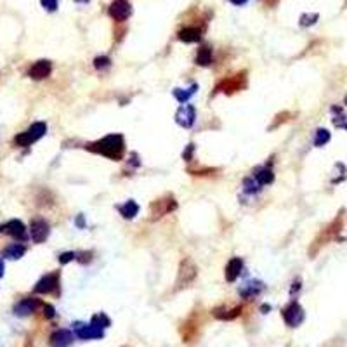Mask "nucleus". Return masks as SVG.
<instances>
[{
  "mask_svg": "<svg viewBox=\"0 0 347 347\" xmlns=\"http://www.w3.org/2000/svg\"><path fill=\"white\" fill-rule=\"evenodd\" d=\"M202 38L198 28H184L179 32V40L186 42V44H193V42H198Z\"/></svg>",
  "mask_w": 347,
  "mask_h": 347,
  "instance_id": "aec40b11",
  "label": "nucleus"
},
{
  "mask_svg": "<svg viewBox=\"0 0 347 347\" xmlns=\"http://www.w3.org/2000/svg\"><path fill=\"white\" fill-rule=\"evenodd\" d=\"M44 316H46L47 319H50V318L56 316V311H54V307L50 306V304H46V306H44Z\"/></svg>",
  "mask_w": 347,
  "mask_h": 347,
  "instance_id": "2f4dec72",
  "label": "nucleus"
},
{
  "mask_svg": "<svg viewBox=\"0 0 347 347\" xmlns=\"http://www.w3.org/2000/svg\"><path fill=\"white\" fill-rule=\"evenodd\" d=\"M344 127H346V128H347V124H346V125H344Z\"/></svg>",
  "mask_w": 347,
  "mask_h": 347,
  "instance_id": "4c0bfd02",
  "label": "nucleus"
},
{
  "mask_svg": "<svg viewBox=\"0 0 347 347\" xmlns=\"http://www.w3.org/2000/svg\"><path fill=\"white\" fill-rule=\"evenodd\" d=\"M73 340V333L70 330H58L50 335V346L52 347H68Z\"/></svg>",
  "mask_w": 347,
  "mask_h": 347,
  "instance_id": "4468645a",
  "label": "nucleus"
},
{
  "mask_svg": "<svg viewBox=\"0 0 347 347\" xmlns=\"http://www.w3.org/2000/svg\"><path fill=\"white\" fill-rule=\"evenodd\" d=\"M47 130V125L44 124V122H37V124H33L32 127L26 130V132H21L19 136H16V139H14V142H16L17 146H30L33 144L35 141L40 139L44 134H46Z\"/></svg>",
  "mask_w": 347,
  "mask_h": 347,
  "instance_id": "f03ea898",
  "label": "nucleus"
},
{
  "mask_svg": "<svg viewBox=\"0 0 347 347\" xmlns=\"http://www.w3.org/2000/svg\"><path fill=\"white\" fill-rule=\"evenodd\" d=\"M87 148L94 151V153H99L103 157L110 158V160H122L125 151V142L120 134H115V136H106L104 139L97 141V142H92Z\"/></svg>",
  "mask_w": 347,
  "mask_h": 347,
  "instance_id": "f257e3e1",
  "label": "nucleus"
},
{
  "mask_svg": "<svg viewBox=\"0 0 347 347\" xmlns=\"http://www.w3.org/2000/svg\"><path fill=\"white\" fill-rule=\"evenodd\" d=\"M26 248L23 247V245H11V247H7L4 250V257H7V259H21V257L25 255Z\"/></svg>",
  "mask_w": 347,
  "mask_h": 347,
  "instance_id": "5701e85b",
  "label": "nucleus"
},
{
  "mask_svg": "<svg viewBox=\"0 0 347 347\" xmlns=\"http://www.w3.org/2000/svg\"><path fill=\"white\" fill-rule=\"evenodd\" d=\"M77 226L83 227V217H82V215H79V219H77Z\"/></svg>",
  "mask_w": 347,
  "mask_h": 347,
  "instance_id": "c9c22d12",
  "label": "nucleus"
},
{
  "mask_svg": "<svg viewBox=\"0 0 347 347\" xmlns=\"http://www.w3.org/2000/svg\"><path fill=\"white\" fill-rule=\"evenodd\" d=\"M193 151H194V144H189V146H188L186 151L182 153V157H184V160L189 161V160H191V155H193Z\"/></svg>",
  "mask_w": 347,
  "mask_h": 347,
  "instance_id": "473e14b6",
  "label": "nucleus"
},
{
  "mask_svg": "<svg viewBox=\"0 0 347 347\" xmlns=\"http://www.w3.org/2000/svg\"><path fill=\"white\" fill-rule=\"evenodd\" d=\"M245 75H247V73L243 71V73H238V75H235V77H229V79L222 80V82L217 85L215 92H226V94H233V92L243 89V87L247 85V77H245Z\"/></svg>",
  "mask_w": 347,
  "mask_h": 347,
  "instance_id": "20e7f679",
  "label": "nucleus"
},
{
  "mask_svg": "<svg viewBox=\"0 0 347 347\" xmlns=\"http://www.w3.org/2000/svg\"><path fill=\"white\" fill-rule=\"evenodd\" d=\"M30 233H32V240H33L35 243H42V241H46V238L49 236V224L42 219L33 221L32 226H30Z\"/></svg>",
  "mask_w": 347,
  "mask_h": 347,
  "instance_id": "9d476101",
  "label": "nucleus"
},
{
  "mask_svg": "<svg viewBox=\"0 0 347 347\" xmlns=\"http://www.w3.org/2000/svg\"><path fill=\"white\" fill-rule=\"evenodd\" d=\"M194 91H196V85H193L191 89H186V91H182V89H175V91H174V95L177 97V101H181V103H186L191 95L194 94Z\"/></svg>",
  "mask_w": 347,
  "mask_h": 347,
  "instance_id": "393cba45",
  "label": "nucleus"
},
{
  "mask_svg": "<svg viewBox=\"0 0 347 347\" xmlns=\"http://www.w3.org/2000/svg\"><path fill=\"white\" fill-rule=\"evenodd\" d=\"M243 186H245V189L248 191V193H255V191H259V181H257L255 177H248V179H245L243 181Z\"/></svg>",
  "mask_w": 347,
  "mask_h": 347,
  "instance_id": "bb28decb",
  "label": "nucleus"
},
{
  "mask_svg": "<svg viewBox=\"0 0 347 347\" xmlns=\"http://www.w3.org/2000/svg\"><path fill=\"white\" fill-rule=\"evenodd\" d=\"M194 108L191 106V104H182L181 108H179L177 115H175V120H177V124L181 125V127H191V125L194 124Z\"/></svg>",
  "mask_w": 347,
  "mask_h": 347,
  "instance_id": "ddd939ff",
  "label": "nucleus"
},
{
  "mask_svg": "<svg viewBox=\"0 0 347 347\" xmlns=\"http://www.w3.org/2000/svg\"><path fill=\"white\" fill-rule=\"evenodd\" d=\"M75 333L79 335L82 340H91V339H101L103 337V328L95 327L94 323L91 325H83V323H75L73 327Z\"/></svg>",
  "mask_w": 347,
  "mask_h": 347,
  "instance_id": "423d86ee",
  "label": "nucleus"
},
{
  "mask_svg": "<svg viewBox=\"0 0 347 347\" xmlns=\"http://www.w3.org/2000/svg\"><path fill=\"white\" fill-rule=\"evenodd\" d=\"M40 307V302L37 299H25V300H21L16 307H14V313L17 316H28V314L35 313V311Z\"/></svg>",
  "mask_w": 347,
  "mask_h": 347,
  "instance_id": "2eb2a0df",
  "label": "nucleus"
},
{
  "mask_svg": "<svg viewBox=\"0 0 347 347\" xmlns=\"http://www.w3.org/2000/svg\"><path fill=\"white\" fill-rule=\"evenodd\" d=\"M50 71H52V64H50V61L42 59V61H37L33 66L30 68L28 75L33 80H42V79H47V77L50 75Z\"/></svg>",
  "mask_w": 347,
  "mask_h": 347,
  "instance_id": "f8f14e48",
  "label": "nucleus"
},
{
  "mask_svg": "<svg viewBox=\"0 0 347 347\" xmlns=\"http://www.w3.org/2000/svg\"><path fill=\"white\" fill-rule=\"evenodd\" d=\"M340 227H342V221H340V217H339V219H335L333 222H331L330 226H328L327 229H325V231L319 235L318 240L314 241V247L311 248V253H316V250H318L321 245H325L328 240H331V238H333V236L340 231Z\"/></svg>",
  "mask_w": 347,
  "mask_h": 347,
  "instance_id": "0eeeda50",
  "label": "nucleus"
},
{
  "mask_svg": "<svg viewBox=\"0 0 347 347\" xmlns=\"http://www.w3.org/2000/svg\"><path fill=\"white\" fill-rule=\"evenodd\" d=\"M58 283H59L58 273L46 274V276L35 285V294H50V292H54V290L58 288Z\"/></svg>",
  "mask_w": 347,
  "mask_h": 347,
  "instance_id": "1a4fd4ad",
  "label": "nucleus"
},
{
  "mask_svg": "<svg viewBox=\"0 0 347 347\" xmlns=\"http://www.w3.org/2000/svg\"><path fill=\"white\" fill-rule=\"evenodd\" d=\"M212 63V49L210 47H202L198 49V54H196V64L200 66H208Z\"/></svg>",
  "mask_w": 347,
  "mask_h": 347,
  "instance_id": "4be33fe9",
  "label": "nucleus"
},
{
  "mask_svg": "<svg viewBox=\"0 0 347 347\" xmlns=\"http://www.w3.org/2000/svg\"><path fill=\"white\" fill-rule=\"evenodd\" d=\"M40 2L47 11H56L58 9V0H40Z\"/></svg>",
  "mask_w": 347,
  "mask_h": 347,
  "instance_id": "c756f323",
  "label": "nucleus"
},
{
  "mask_svg": "<svg viewBox=\"0 0 347 347\" xmlns=\"http://www.w3.org/2000/svg\"><path fill=\"white\" fill-rule=\"evenodd\" d=\"M4 276V260H2V257H0V278Z\"/></svg>",
  "mask_w": 347,
  "mask_h": 347,
  "instance_id": "f704fd0d",
  "label": "nucleus"
},
{
  "mask_svg": "<svg viewBox=\"0 0 347 347\" xmlns=\"http://www.w3.org/2000/svg\"><path fill=\"white\" fill-rule=\"evenodd\" d=\"M241 269H243V260H241L240 257H233L226 266V280L233 283L236 278L240 276Z\"/></svg>",
  "mask_w": 347,
  "mask_h": 347,
  "instance_id": "dca6fc26",
  "label": "nucleus"
},
{
  "mask_svg": "<svg viewBox=\"0 0 347 347\" xmlns=\"http://www.w3.org/2000/svg\"><path fill=\"white\" fill-rule=\"evenodd\" d=\"M110 58H106V56H103V58H95L94 61V66L97 68V70H103V68H108L110 66Z\"/></svg>",
  "mask_w": 347,
  "mask_h": 347,
  "instance_id": "cd10ccee",
  "label": "nucleus"
},
{
  "mask_svg": "<svg viewBox=\"0 0 347 347\" xmlns=\"http://www.w3.org/2000/svg\"><path fill=\"white\" fill-rule=\"evenodd\" d=\"M262 290H264V285H262L260 281H248V283H245L240 288V294L241 297L245 299H252L255 297V295H259Z\"/></svg>",
  "mask_w": 347,
  "mask_h": 347,
  "instance_id": "f3484780",
  "label": "nucleus"
},
{
  "mask_svg": "<svg viewBox=\"0 0 347 347\" xmlns=\"http://www.w3.org/2000/svg\"><path fill=\"white\" fill-rule=\"evenodd\" d=\"M318 19V14H311V16H302L300 25L302 26H307V25H313L314 21Z\"/></svg>",
  "mask_w": 347,
  "mask_h": 347,
  "instance_id": "7c9ffc66",
  "label": "nucleus"
},
{
  "mask_svg": "<svg viewBox=\"0 0 347 347\" xmlns=\"http://www.w3.org/2000/svg\"><path fill=\"white\" fill-rule=\"evenodd\" d=\"M330 141V132L327 128H318L316 130V137H314V144L316 146H325Z\"/></svg>",
  "mask_w": 347,
  "mask_h": 347,
  "instance_id": "b1692460",
  "label": "nucleus"
},
{
  "mask_svg": "<svg viewBox=\"0 0 347 347\" xmlns=\"http://www.w3.org/2000/svg\"><path fill=\"white\" fill-rule=\"evenodd\" d=\"M175 207H177L175 200H174L172 196H165V198L157 200V202L151 203V215H153V217H161V215L175 210Z\"/></svg>",
  "mask_w": 347,
  "mask_h": 347,
  "instance_id": "6e6552de",
  "label": "nucleus"
},
{
  "mask_svg": "<svg viewBox=\"0 0 347 347\" xmlns=\"http://www.w3.org/2000/svg\"><path fill=\"white\" fill-rule=\"evenodd\" d=\"M253 177H255L260 186H262V184H271V182H273L274 174L269 167H260V169H257L255 172H253Z\"/></svg>",
  "mask_w": 347,
  "mask_h": 347,
  "instance_id": "6ab92c4d",
  "label": "nucleus"
},
{
  "mask_svg": "<svg viewBox=\"0 0 347 347\" xmlns=\"http://www.w3.org/2000/svg\"><path fill=\"white\" fill-rule=\"evenodd\" d=\"M92 323H94L95 327H99V328H108V327H110V318H108L104 313L95 314L94 318H92Z\"/></svg>",
  "mask_w": 347,
  "mask_h": 347,
  "instance_id": "a878e982",
  "label": "nucleus"
},
{
  "mask_svg": "<svg viewBox=\"0 0 347 347\" xmlns=\"http://www.w3.org/2000/svg\"><path fill=\"white\" fill-rule=\"evenodd\" d=\"M118 212L124 215L125 219H132V217H136L137 215V212H139V205H137L136 202H132V200H128L125 205L118 207Z\"/></svg>",
  "mask_w": 347,
  "mask_h": 347,
  "instance_id": "412c9836",
  "label": "nucleus"
},
{
  "mask_svg": "<svg viewBox=\"0 0 347 347\" xmlns=\"http://www.w3.org/2000/svg\"><path fill=\"white\" fill-rule=\"evenodd\" d=\"M198 268L194 266V262L191 259H184L179 266V276H177V286H188L191 281L196 278Z\"/></svg>",
  "mask_w": 347,
  "mask_h": 347,
  "instance_id": "7ed1b4c3",
  "label": "nucleus"
},
{
  "mask_svg": "<svg viewBox=\"0 0 347 347\" xmlns=\"http://www.w3.org/2000/svg\"><path fill=\"white\" fill-rule=\"evenodd\" d=\"M4 231L7 233V235L14 236V238H25V224L17 219L9 221L4 226Z\"/></svg>",
  "mask_w": 347,
  "mask_h": 347,
  "instance_id": "a211bd4d",
  "label": "nucleus"
},
{
  "mask_svg": "<svg viewBox=\"0 0 347 347\" xmlns=\"http://www.w3.org/2000/svg\"><path fill=\"white\" fill-rule=\"evenodd\" d=\"M283 319H285V323L288 327L292 328L299 327V325L304 321V309L299 306L297 302H292L290 306H286L285 309H283Z\"/></svg>",
  "mask_w": 347,
  "mask_h": 347,
  "instance_id": "39448f33",
  "label": "nucleus"
},
{
  "mask_svg": "<svg viewBox=\"0 0 347 347\" xmlns=\"http://www.w3.org/2000/svg\"><path fill=\"white\" fill-rule=\"evenodd\" d=\"M344 103H346V104H347V95H346V99H344Z\"/></svg>",
  "mask_w": 347,
  "mask_h": 347,
  "instance_id": "e433bc0d",
  "label": "nucleus"
},
{
  "mask_svg": "<svg viewBox=\"0 0 347 347\" xmlns=\"http://www.w3.org/2000/svg\"><path fill=\"white\" fill-rule=\"evenodd\" d=\"M110 14H111L113 19L116 21H125L130 16V4L127 0H115L110 7Z\"/></svg>",
  "mask_w": 347,
  "mask_h": 347,
  "instance_id": "9b49d317",
  "label": "nucleus"
},
{
  "mask_svg": "<svg viewBox=\"0 0 347 347\" xmlns=\"http://www.w3.org/2000/svg\"><path fill=\"white\" fill-rule=\"evenodd\" d=\"M73 259H77V253L75 252H64L59 255V262H61V264H68V262Z\"/></svg>",
  "mask_w": 347,
  "mask_h": 347,
  "instance_id": "c85d7f7f",
  "label": "nucleus"
},
{
  "mask_svg": "<svg viewBox=\"0 0 347 347\" xmlns=\"http://www.w3.org/2000/svg\"><path fill=\"white\" fill-rule=\"evenodd\" d=\"M231 4H235V5H243V4H247L248 0H229Z\"/></svg>",
  "mask_w": 347,
  "mask_h": 347,
  "instance_id": "72a5a7b5",
  "label": "nucleus"
}]
</instances>
